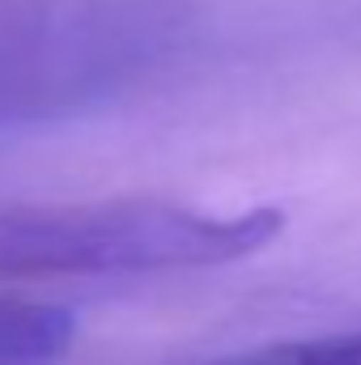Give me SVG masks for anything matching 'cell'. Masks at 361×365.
<instances>
[{"label": "cell", "mask_w": 361, "mask_h": 365, "mask_svg": "<svg viewBox=\"0 0 361 365\" xmlns=\"http://www.w3.org/2000/svg\"><path fill=\"white\" fill-rule=\"evenodd\" d=\"M195 0H0V128L98 110L195 34Z\"/></svg>", "instance_id": "6da1fadb"}, {"label": "cell", "mask_w": 361, "mask_h": 365, "mask_svg": "<svg viewBox=\"0 0 361 365\" xmlns=\"http://www.w3.org/2000/svg\"><path fill=\"white\" fill-rule=\"evenodd\" d=\"M73 336V310L0 284V365H56Z\"/></svg>", "instance_id": "7a4b0ae2"}]
</instances>
